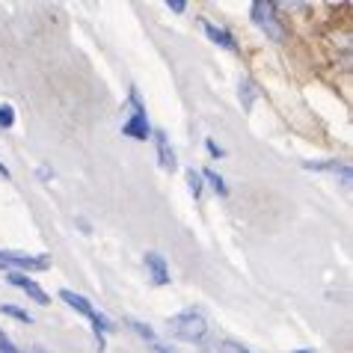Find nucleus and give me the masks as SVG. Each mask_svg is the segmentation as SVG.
Instances as JSON below:
<instances>
[{
    "label": "nucleus",
    "mask_w": 353,
    "mask_h": 353,
    "mask_svg": "<svg viewBox=\"0 0 353 353\" xmlns=\"http://www.w3.org/2000/svg\"><path fill=\"white\" fill-rule=\"evenodd\" d=\"M202 179H208V181H211V188L217 190L220 196H225V193H229V188H225V181H223V175H217L214 170H205V172H202Z\"/></svg>",
    "instance_id": "obj_12"
},
{
    "label": "nucleus",
    "mask_w": 353,
    "mask_h": 353,
    "mask_svg": "<svg viewBox=\"0 0 353 353\" xmlns=\"http://www.w3.org/2000/svg\"><path fill=\"white\" fill-rule=\"evenodd\" d=\"M306 170H318V172H332V175H341V181H345V188L350 184V166L341 163V161H306L303 163Z\"/></svg>",
    "instance_id": "obj_8"
},
{
    "label": "nucleus",
    "mask_w": 353,
    "mask_h": 353,
    "mask_svg": "<svg viewBox=\"0 0 353 353\" xmlns=\"http://www.w3.org/2000/svg\"><path fill=\"white\" fill-rule=\"evenodd\" d=\"M0 353H21V350L12 345V341L6 339V332H3V330H0Z\"/></svg>",
    "instance_id": "obj_17"
},
{
    "label": "nucleus",
    "mask_w": 353,
    "mask_h": 353,
    "mask_svg": "<svg viewBox=\"0 0 353 353\" xmlns=\"http://www.w3.org/2000/svg\"><path fill=\"white\" fill-rule=\"evenodd\" d=\"M250 18L259 30H264L273 39V42H285V27L279 21V3H264V0H259V3H252Z\"/></svg>",
    "instance_id": "obj_2"
},
{
    "label": "nucleus",
    "mask_w": 353,
    "mask_h": 353,
    "mask_svg": "<svg viewBox=\"0 0 353 353\" xmlns=\"http://www.w3.org/2000/svg\"><path fill=\"white\" fill-rule=\"evenodd\" d=\"M202 30H205V36H208L214 45H220V48H225V51L238 54V42H234V36L225 30V27H217V24H211V21H205V18H202Z\"/></svg>",
    "instance_id": "obj_6"
},
{
    "label": "nucleus",
    "mask_w": 353,
    "mask_h": 353,
    "mask_svg": "<svg viewBox=\"0 0 353 353\" xmlns=\"http://www.w3.org/2000/svg\"><path fill=\"white\" fill-rule=\"evenodd\" d=\"M145 268H149V279L154 285H166L170 282V268L161 252H145Z\"/></svg>",
    "instance_id": "obj_7"
},
{
    "label": "nucleus",
    "mask_w": 353,
    "mask_h": 353,
    "mask_svg": "<svg viewBox=\"0 0 353 353\" xmlns=\"http://www.w3.org/2000/svg\"><path fill=\"white\" fill-rule=\"evenodd\" d=\"M154 353H175V350H170V347H163V345H154Z\"/></svg>",
    "instance_id": "obj_22"
},
{
    "label": "nucleus",
    "mask_w": 353,
    "mask_h": 353,
    "mask_svg": "<svg viewBox=\"0 0 353 353\" xmlns=\"http://www.w3.org/2000/svg\"><path fill=\"white\" fill-rule=\"evenodd\" d=\"M208 152L214 154V158H220V154H223V149H220V145L214 143V140H208Z\"/></svg>",
    "instance_id": "obj_20"
},
{
    "label": "nucleus",
    "mask_w": 353,
    "mask_h": 353,
    "mask_svg": "<svg viewBox=\"0 0 353 353\" xmlns=\"http://www.w3.org/2000/svg\"><path fill=\"white\" fill-rule=\"evenodd\" d=\"M60 300H65L74 312H81V315H83V318H90V321L98 315V312L92 309V303H90V300L81 297V294H74V291H68V288H65V291H60Z\"/></svg>",
    "instance_id": "obj_10"
},
{
    "label": "nucleus",
    "mask_w": 353,
    "mask_h": 353,
    "mask_svg": "<svg viewBox=\"0 0 353 353\" xmlns=\"http://www.w3.org/2000/svg\"><path fill=\"white\" fill-rule=\"evenodd\" d=\"M131 104H134V116L122 125V134L125 137H134V140H149L152 128H149V119H145V110H143L140 95H137L134 90H131Z\"/></svg>",
    "instance_id": "obj_3"
},
{
    "label": "nucleus",
    "mask_w": 353,
    "mask_h": 353,
    "mask_svg": "<svg viewBox=\"0 0 353 353\" xmlns=\"http://www.w3.org/2000/svg\"><path fill=\"white\" fill-rule=\"evenodd\" d=\"M166 6H170L172 12H184V9H188V3H184V0H170Z\"/></svg>",
    "instance_id": "obj_19"
},
{
    "label": "nucleus",
    "mask_w": 353,
    "mask_h": 353,
    "mask_svg": "<svg viewBox=\"0 0 353 353\" xmlns=\"http://www.w3.org/2000/svg\"><path fill=\"white\" fill-rule=\"evenodd\" d=\"M15 125V110L9 104H0V128H12Z\"/></svg>",
    "instance_id": "obj_14"
},
{
    "label": "nucleus",
    "mask_w": 353,
    "mask_h": 353,
    "mask_svg": "<svg viewBox=\"0 0 353 353\" xmlns=\"http://www.w3.org/2000/svg\"><path fill=\"white\" fill-rule=\"evenodd\" d=\"M128 327L137 332V336H143L145 341H154V332H152L149 327H145V323H140V321H131V318H128Z\"/></svg>",
    "instance_id": "obj_15"
},
{
    "label": "nucleus",
    "mask_w": 353,
    "mask_h": 353,
    "mask_svg": "<svg viewBox=\"0 0 353 353\" xmlns=\"http://www.w3.org/2000/svg\"><path fill=\"white\" fill-rule=\"evenodd\" d=\"M294 353H312V350H294Z\"/></svg>",
    "instance_id": "obj_23"
},
{
    "label": "nucleus",
    "mask_w": 353,
    "mask_h": 353,
    "mask_svg": "<svg viewBox=\"0 0 353 353\" xmlns=\"http://www.w3.org/2000/svg\"><path fill=\"white\" fill-rule=\"evenodd\" d=\"M188 188H190V193L196 196V199L202 196V188H205V184H202V175L196 172V170H188Z\"/></svg>",
    "instance_id": "obj_13"
},
{
    "label": "nucleus",
    "mask_w": 353,
    "mask_h": 353,
    "mask_svg": "<svg viewBox=\"0 0 353 353\" xmlns=\"http://www.w3.org/2000/svg\"><path fill=\"white\" fill-rule=\"evenodd\" d=\"M256 98H259V86L252 83L250 77H243V81H241V104H243V110H250Z\"/></svg>",
    "instance_id": "obj_11"
},
{
    "label": "nucleus",
    "mask_w": 353,
    "mask_h": 353,
    "mask_svg": "<svg viewBox=\"0 0 353 353\" xmlns=\"http://www.w3.org/2000/svg\"><path fill=\"white\" fill-rule=\"evenodd\" d=\"M154 145H158V161L166 172H172L175 166H179V161H175V152H172V145L170 140H166V134L163 131H154Z\"/></svg>",
    "instance_id": "obj_9"
},
{
    "label": "nucleus",
    "mask_w": 353,
    "mask_h": 353,
    "mask_svg": "<svg viewBox=\"0 0 353 353\" xmlns=\"http://www.w3.org/2000/svg\"><path fill=\"white\" fill-rule=\"evenodd\" d=\"M170 336L179 339V341H190V345H196V341H202L205 336H208V321H205V315L196 312V309L179 312V315L170 318Z\"/></svg>",
    "instance_id": "obj_1"
},
{
    "label": "nucleus",
    "mask_w": 353,
    "mask_h": 353,
    "mask_svg": "<svg viewBox=\"0 0 353 353\" xmlns=\"http://www.w3.org/2000/svg\"><path fill=\"white\" fill-rule=\"evenodd\" d=\"M0 312H3V315H9V318H18V321H24V323H30V321H33V318L27 315L24 309H15V306H9V303H6V306H0Z\"/></svg>",
    "instance_id": "obj_16"
},
{
    "label": "nucleus",
    "mask_w": 353,
    "mask_h": 353,
    "mask_svg": "<svg viewBox=\"0 0 353 353\" xmlns=\"http://www.w3.org/2000/svg\"><path fill=\"white\" fill-rule=\"evenodd\" d=\"M220 353H250L247 347H241L238 341H223L220 345Z\"/></svg>",
    "instance_id": "obj_18"
},
{
    "label": "nucleus",
    "mask_w": 353,
    "mask_h": 353,
    "mask_svg": "<svg viewBox=\"0 0 353 353\" xmlns=\"http://www.w3.org/2000/svg\"><path fill=\"white\" fill-rule=\"evenodd\" d=\"M0 179H6V181H9V179H12V175H9V170H6V166H3V163H0Z\"/></svg>",
    "instance_id": "obj_21"
},
{
    "label": "nucleus",
    "mask_w": 353,
    "mask_h": 353,
    "mask_svg": "<svg viewBox=\"0 0 353 353\" xmlns=\"http://www.w3.org/2000/svg\"><path fill=\"white\" fill-rule=\"evenodd\" d=\"M6 279H9V285H15V288H21L27 297H30L33 303H39V306H48V294L36 285L33 279H27L24 273H15V270H6Z\"/></svg>",
    "instance_id": "obj_5"
},
{
    "label": "nucleus",
    "mask_w": 353,
    "mask_h": 353,
    "mask_svg": "<svg viewBox=\"0 0 353 353\" xmlns=\"http://www.w3.org/2000/svg\"><path fill=\"white\" fill-rule=\"evenodd\" d=\"M48 261L45 256H24V252H3L0 250V270H9V268H21V270H48Z\"/></svg>",
    "instance_id": "obj_4"
},
{
    "label": "nucleus",
    "mask_w": 353,
    "mask_h": 353,
    "mask_svg": "<svg viewBox=\"0 0 353 353\" xmlns=\"http://www.w3.org/2000/svg\"><path fill=\"white\" fill-rule=\"evenodd\" d=\"M33 353H45V350H39V347H36V350H33Z\"/></svg>",
    "instance_id": "obj_24"
}]
</instances>
